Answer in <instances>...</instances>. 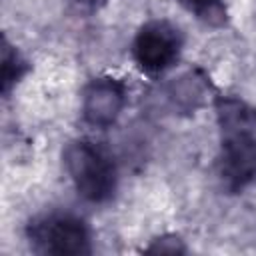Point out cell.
<instances>
[{"mask_svg":"<svg viewBox=\"0 0 256 256\" xmlns=\"http://www.w3.org/2000/svg\"><path fill=\"white\" fill-rule=\"evenodd\" d=\"M220 128L218 176L228 192H242L256 184V114L236 96H216Z\"/></svg>","mask_w":256,"mask_h":256,"instance_id":"6da1fadb","label":"cell"},{"mask_svg":"<svg viewBox=\"0 0 256 256\" xmlns=\"http://www.w3.org/2000/svg\"><path fill=\"white\" fill-rule=\"evenodd\" d=\"M64 168L76 192L92 204L108 202L118 186V170L112 154L98 142L78 138L62 152Z\"/></svg>","mask_w":256,"mask_h":256,"instance_id":"7a4b0ae2","label":"cell"},{"mask_svg":"<svg viewBox=\"0 0 256 256\" xmlns=\"http://www.w3.org/2000/svg\"><path fill=\"white\" fill-rule=\"evenodd\" d=\"M26 238L34 252L54 256H86L92 252V234L84 218L72 212H46L32 218Z\"/></svg>","mask_w":256,"mask_h":256,"instance_id":"3957f363","label":"cell"},{"mask_svg":"<svg viewBox=\"0 0 256 256\" xmlns=\"http://www.w3.org/2000/svg\"><path fill=\"white\" fill-rule=\"evenodd\" d=\"M182 46V30L170 20L156 18L138 28L132 42V56L142 72L162 74L178 62Z\"/></svg>","mask_w":256,"mask_h":256,"instance_id":"277c9868","label":"cell"},{"mask_svg":"<svg viewBox=\"0 0 256 256\" xmlns=\"http://www.w3.org/2000/svg\"><path fill=\"white\" fill-rule=\"evenodd\" d=\"M128 100V88L120 78L96 76L82 90V118L92 128H110L118 122Z\"/></svg>","mask_w":256,"mask_h":256,"instance_id":"5b68a950","label":"cell"},{"mask_svg":"<svg viewBox=\"0 0 256 256\" xmlns=\"http://www.w3.org/2000/svg\"><path fill=\"white\" fill-rule=\"evenodd\" d=\"M216 88L206 70L194 66L166 84L164 96L170 108L178 114H194L204 108L210 98H216Z\"/></svg>","mask_w":256,"mask_h":256,"instance_id":"8992f818","label":"cell"},{"mask_svg":"<svg viewBox=\"0 0 256 256\" xmlns=\"http://www.w3.org/2000/svg\"><path fill=\"white\" fill-rule=\"evenodd\" d=\"M0 84H2V96L8 98L12 88L30 72V62L20 54V50L2 36V64H0Z\"/></svg>","mask_w":256,"mask_h":256,"instance_id":"52a82bcc","label":"cell"},{"mask_svg":"<svg viewBox=\"0 0 256 256\" xmlns=\"http://www.w3.org/2000/svg\"><path fill=\"white\" fill-rule=\"evenodd\" d=\"M184 10L194 14L200 22L212 28H220L228 22V10L224 0H178Z\"/></svg>","mask_w":256,"mask_h":256,"instance_id":"ba28073f","label":"cell"},{"mask_svg":"<svg viewBox=\"0 0 256 256\" xmlns=\"http://www.w3.org/2000/svg\"><path fill=\"white\" fill-rule=\"evenodd\" d=\"M144 252H150V254H184V252H188V248L178 234H162V236L154 238L144 248Z\"/></svg>","mask_w":256,"mask_h":256,"instance_id":"9c48e42d","label":"cell"},{"mask_svg":"<svg viewBox=\"0 0 256 256\" xmlns=\"http://www.w3.org/2000/svg\"><path fill=\"white\" fill-rule=\"evenodd\" d=\"M74 2L80 4V6H84V8H88V10H98L100 6L106 4V0H74Z\"/></svg>","mask_w":256,"mask_h":256,"instance_id":"30bf717a","label":"cell"},{"mask_svg":"<svg viewBox=\"0 0 256 256\" xmlns=\"http://www.w3.org/2000/svg\"><path fill=\"white\" fill-rule=\"evenodd\" d=\"M254 114H256V108H254Z\"/></svg>","mask_w":256,"mask_h":256,"instance_id":"8fae6325","label":"cell"}]
</instances>
